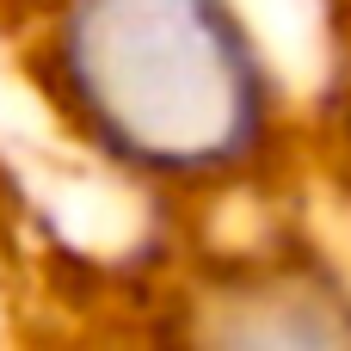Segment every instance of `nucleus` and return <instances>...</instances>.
<instances>
[{"label":"nucleus","mask_w":351,"mask_h":351,"mask_svg":"<svg viewBox=\"0 0 351 351\" xmlns=\"http://www.w3.org/2000/svg\"><path fill=\"white\" fill-rule=\"evenodd\" d=\"M43 86L105 167L148 185L247 173L278 117L271 62L234 0H56Z\"/></svg>","instance_id":"f257e3e1"}]
</instances>
